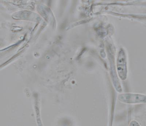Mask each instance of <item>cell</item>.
<instances>
[{"label":"cell","mask_w":146,"mask_h":126,"mask_svg":"<svg viewBox=\"0 0 146 126\" xmlns=\"http://www.w3.org/2000/svg\"><path fill=\"white\" fill-rule=\"evenodd\" d=\"M119 99L125 103L136 104L145 102L146 96L143 95L126 93L120 95Z\"/></svg>","instance_id":"1"},{"label":"cell","mask_w":146,"mask_h":126,"mask_svg":"<svg viewBox=\"0 0 146 126\" xmlns=\"http://www.w3.org/2000/svg\"><path fill=\"white\" fill-rule=\"evenodd\" d=\"M125 56L123 51L119 52L117 60V69L118 74L122 80L126 79V71Z\"/></svg>","instance_id":"2"}]
</instances>
